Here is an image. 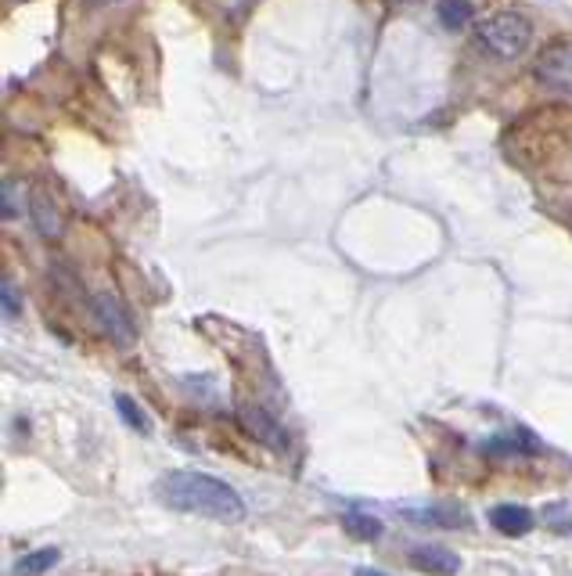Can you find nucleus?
Wrapping results in <instances>:
<instances>
[{
    "instance_id": "obj_1",
    "label": "nucleus",
    "mask_w": 572,
    "mask_h": 576,
    "mask_svg": "<svg viewBox=\"0 0 572 576\" xmlns=\"http://www.w3.org/2000/svg\"><path fill=\"white\" fill-rule=\"evenodd\" d=\"M155 497L163 508L184 512V516L213 519V522L245 519V501L238 497V490L206 472H191V469L166 472L163 480L155 483Z\"/></svg>"
},
{
    "instance_id": "obj_2",
    "label": "nucleus",
    "mask_w": 572,
    "mask_h": 576,
    "mask_svg": "<svg viewBox=\"0 0 572 576\" xmlns=\"http://www.w3.org/2000/svg\"><path fill=\"white\" fill-rule=\"evenodd\" d=\"M479 44L497 58H518L529 51L533 26L518 11H501V15L479 22Z\"/></svg>"
},
{
    "instance_id": "obj_3",
    "label": "nucleus",
    "mask_w": 572,
    "mask_h": 576,
    "mask_svg": "<svg viewBox=\"0 0 572 576\" xmlns=\"http://www.w3.org/2000/svg\"><path fill=\"white\" fill-rule=\"evenodd\" d=\"M537 80L544 87L562 91L572 97V40H555L537 58Z\"/></svg>"
},
{
    "instance_id": "obj_4",
    "label": "nucleus",
    "mask_w": 572,
    "mask_h": 576,
    "mask_svg": "<svg viewBox=\"0 0 572 576\" xmlns=\"http://www.w3.org/2000/svg\"><path fill=\"white\" fill-rule=\"evenodd\" d=\"M238 422H242V428H245L248 436L259 439V444H267L273 450L289 447V436H284V428L264 408H253V403H245V408H238Z\"/></svg>"
},
{
    "instance_id": "obj_5",
    "label": "nucleus",
    "mask_w": 572,
    "mask_h": 576,
    "mask_svg": "<svg viewBox=\"0 0 572 576\" xmlns=\"http://www.w3.org/2000/svg\"><path fill=\"white\" fill-rule=\"evenodd\" d=\"M94 317L102 321V328L112 339L122 342V346L133 342V321H130V314L122 310V303L116 296H108V292H105V296H97L94 299Z\"/></svg>"
},
{
    "instance_id": "obj_6",
    "label": "nucleus",
    "mask_w": 572,
    "mask_h": 576,
    "mask_svg": "<svg viewBox=\"0 0 572 576\" xmlns=\"http://www.w3.org/2000/svg\"><path fill=\"white\" fill-rule=\"evenodd\" d=\"M410 566H415L418 573H429V576H454L457 569H462V559L440 544H418L415 551H410Z\"/></svg>"
},
{
    "instance_id": "obj_7",
    "label": "nucleus",
    "mask_w": 572,
    "mask_h": 576,
    "mask_svg": "<svg viewBox=\"0 0 572 576\" xmlns=\"http://www.w3.org/2000/svg\"><path fill=\"white\" fill-rule=\"evenodd\" d=\"M404 519L415 526H440V530H462L468 526V512L454 505H429V508H404Z\"/></svg>"
},
{
    "instance_id": "obj_8",
    "label": "nucleus",
    "mask_w": 572,
    "mask_h": 576,
    "mask_svg": "<svg viewBox=\"0 0 572 576\" xmlns=\"http://www.w3.org/2000/svg\"><path fill=\"white\" fill-rule=\"evenodd\" d=\"M490 526L504 537H526L533 526H537V519H533V512L522 505H493Z\"/></svg>"
},
{
    "instance_id": "obj_9",
    "label": "nucleus",
    "mask_w": 572,
    "mask_h": 576,
    "mask_svg": "<svg viewBox=\"0 0 572 576\" xmlns=\"http://www.w3.org/2000/svg\"><path fill=\"white\" fill-rule=\"evenodd\" d=\"M30 216H33V224L44 238H61V231H66L61 227V213H58L55 199L44 188H36L30 195Z\"/></svg>"
},
{
    "instance_id": "obj_10",
    "label": "nucleus",
    "mask_w": 572,
    "mask_h": 576,
    "mask_svg": "<svg viewBox=\"0 0 572 576\" xmlns=\"http://www.w3.org/2000/svg\"><path fill=\"white\" fill-rule=\"evenodd\" d=\"M482 455H540V444L533 439L529 428H512V433L493 436Z\"/></svg>"
},
{
    "instance_id": "obj_11",
    "label": "nucleus",
    "mask_w": 572,
    "mask_h": 576,
    "mask_svg": "<svg viewBox=\"0 0 572 576\" xmlns=\"http://www.w3.org/2000/svg\"><path fill=\"white\" fill-rule=\"evenodd\" d=\"M342 530L350 533L353 541L371 544V541H378L382 537V522H378V516H371V512H364V508H350L342 516Z\"/></svg>"
},
{
    "instance_id": "obj_12",
    "label": "nucleus",
    "mask_w": 572,
    "mask_h": 576,
    "mask_svg": "<svg viewBox=\"0 0 572 576\" xmlns=\"http://www.w3.org/2000/svg\"><path fill=\"white\" fill-rule=\"evenodd\" d=\"M61 562V551L58 548H40V551H30L15 562V576H44L51 573Z\"/></svg>"
},
{
    "instance_id": "obj_13",
    "label": "nucleus",
    "mask_w": 572,
    "mask_h": 576,
    "mask_svg": "<svg viewBox=\"0 0 572 576\" xmlns=\"http://www.w3.org/2000/svg\"><path fill=\"white\" fill-rule=\"evenodd\" d=\"M116 411H119V419L133 428V433H144V436L152 433V419H148V414L137 408V403L127 393H116Z\"/></svg>"
},
{
    "instance_id": "obj_14",
    "label": "nucleus",
    "mask_w": 572,
    "mask_h": 576,
    "mask_svg": "<svg viewBox=\"0 0 572 576\" xmlns=\"http://www.w3.org/2000/svg\"><path fill=\"white\" fill-rule=\"evenodd\" d=\"M471 15H476V11H471L468 0H443V4H440V22H443L446 30H462V26H468Z\"/></svg>"
},
{
    "instance_id": "obj_15",
    "label": "nucleus",
    "mask_w": 572,
    "mask_h": 576,
    "mask_svg": "<svg viewBox=\"0 0 572 576\" xmlns=\"http://www.w3.org/2000/svg\"><path fill=\"white\" fill-rule=\"evenodd\" d=\"M544 522L551 526L555 533H572V508L565 501H555V505L544 508Z\"/></svg>"
},
{
    "instance_id": "obj_16",
    "label": "nucleus",
    "mask_w": 572,
    "mask_h": 576,
    "mask_svg": "<svg viewBox=\"0 0 572 576\" xmlns=\"http://www.w3.org/2000/svg\"><path fill=\"white\" fill-rule=\"evenodd\" d=\"M0 296H4V317H8V321H11V317H19V296H15V285H11V281L0 285Z\"/></svg>"
},
{
    "instance_id": "obj_17",
    "label": "nucleus",
    "mask_w": 572,
    "mask_h": 576,
    "mask_svg": "<svg viewBox=\"0 0 572 576\" xmlns=\"http://www.w3.org/2000/svg\"><path fill=\"white\" fill-rule=\"evenodd\" d=\"M357 576H385V573H382V569H367V566H360V569H357Z\"/></svg>"
}]
</instances>
